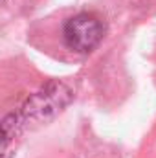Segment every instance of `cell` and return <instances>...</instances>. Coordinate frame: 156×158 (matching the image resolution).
Instances as JSON below:
<instances>
[{"label":"cell","mask_w":156,"mask_h":158,"mask_svg":"<svg viewBox=\"0 0 156 158\" xmlns=\"http://www.w3.org/2000/svg\"><path fill=\"white\" fill-rule=\"evenodd\" d=\"M103 37V26L97 17L90 13H79L68 19L63 28V39L66 46L77 53L92 52Z\"/></svg>","instance_id":"obj_1"}]
</instances>
